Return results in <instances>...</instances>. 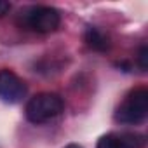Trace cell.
Returning a JSON list of instances; mask_svg holds the SVG:
<instances>
[{
	"mask_svg": "<svg viewBox=\"0 0 148 148\" xmlns=\"http://www.w3.org/2000/svg\"><path fill=\"white\" fill-rule=\"evenodd\" d=\"M63 108H64V101L59 94L40 92L26 103L25 113L32 124H45L56 119L58 115H61Z\"/></svg>",
	"mask_w": 148,
	"mask_h": 148,
	"instance_id": "cell-1",
	"label": "cell"
},
{
	"mask_svg": "<svg viewBox=\"0 0 148 148\" xmlns=\"http://www.w3.org/2000/svg\"><path fill=\"white\" fill-rule=\"evenodd\" d=\"M146 113H148V91L145 87H139L125 96V99L115 112V120L120 124L132 125L143 122L146 119Z\"/></svg>",
	"mask_w": 148,
	"mask_h": 148,
	"instance_id": "cell-2",
	"label": "cell"
},
{
	"mask_svg": "<svg viewBox=\"0 0 148 148\" xmlns=\"http://www.w3.org/2000/svg\"><path fill=\"white\" fill-rule=\"evenodd\" d=\"M25 23L30 30L37 33H51L61 23V14L58 9L49 5H35L30 7L25 14Z\"/></svg>",
	"mask_w": 148,
	"mask_h": 148,
	"instance_id": "cell-3",
	"label": "cell"
},
{
	"mask_svg": "<svg viewBox=\"0 0 148 148\" xmlns=\"http://www.w3.org/2000/svg\"><path fill=\"white\" fill-rule=\"evenodd\" d=\"M26 96V84L11 70H0V99L9 105L19 103Z\"/></svg>",
	"mask_w": 148,
	"mask_h": 148,
	"instance_id": "cell-4",
	"label": "cell"
},
{
	"mask_svg": "<svg viewBox=\"0 0 148 148\" xmlns=\"http://www.w3.org/2000/svg\"><path fill=\"white\" fill-rule=\"evenodd\" d=\"M146 138L139 132H110L99 138L96 148H145Z\"/></svg>",
	"mask_w": 148,
	"mask_h": 148,
	"instance_id": "cell-5",
	"label": "cell"
},
{
	"mask_svg": "<svg viewBox=\"0 0 148 148\" xmlns=\"http://www.w3.org/2000/svg\"><path fill=\"white\" fill-rule=\"evenodd\" d=\"M84 40L86 44L92 49V51H98V52H106L110 49V38L96 26H89L86 30V35H84Z\"/></svg>",
	"mask_w": 148,
	"mask_h": 148,
	"instance_id": "cell-6",
	"label": "cell"
},
{
	"mask_svg": "<svg viewBox=\"0 0 148 148\" xmlns=\"http://www.w3.org/2000/svg\"><path fill=\"white\" fill-rule=\"evenodd\" d=\"M138 64L143 71H146V68H148V47L146 45H143L138 52Z\"/></svg>",
	"mask_w": 148,
	"mask_h": 148,
	"instance_id": "cell-7",
	"label": "cell"
},
{
	"mask_svg": "<svg viewBox=\"0 0 148 148\" xmlns=\"http://www.w3.org/2000/svg\"><path fill=\"white\" fill-rule=\"evenodd\" d=\"M11 11V2H5V0H0V18L5 16Z\"/></svg>",
	"mask_w": 148,
	"mask_h": 148,
	"instance_id": "cell-8",
	"label": "cell"
},
{
	"mask_svg": "<svg viewBox=\"0 0 148 148\" xmlns=\"http://www.w3.org/2000/svg\"><path fill=\"white\" fill-rule=\"evenodd\" d=\"M64 148H82L80 145H75V143H71V145H68V146H64Z\"/></svg>",
	"mask_w": 148,
	"mask_h": 148,
	"instance_id": "cell-9",
	"label": "cell"
}]
</instances>
